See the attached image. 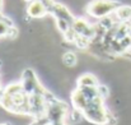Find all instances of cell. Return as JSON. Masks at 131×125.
<instances>
[{
  "label": "cell",
  "instance_id": "1",
  "mask_svg": "<svg viewBox=\"0 0 131 125\" xmlns=\"http://www.w3.org/2000/svg\"><path fill=\"white\" fill-rule=\"evenodd\" d=\"M20 82L23 83L26 92L29 96L31 118H33V120L41 119L46 112L47 97L51 92L47 91L43 85L40 83L36 73L33 72V69H29V68L23 72Z\"/></svg>",
  "mask_w": 131,
  "mask_h": 125
},
{
  "label": "cell",
  "instance_id": "2",
  "mask_svg": "<svg viewBox=\"0 0 131 125\" xmlns=\"http://www.w3.org/2000/svg\"><path fill=\"white\" fill-rule=\"evenodd\" d=\"M0 106L6 110L8 112L15 115H27L31 116V105H29V96L26 92L23 83L8 84L3 89V97L0 101Z\"/></svg>",
  "mask_w": 131,
  "mask_h": 125
},
{
  "label": "cell",
  "instance_id": "3",
  "mask_svg": "<svg viewBox=\"0 0 131 125\" xmlns=\"http://www.w3.org/2000/svg\"><path fill=\"white\" fill-rule=\"evenodd\" d=\"M108 97V89L103 91L98 96L90 98L80 115L94 125H115L116 118L106 106V98Z\"/></svg>",
  "mask_w": 131,
  "mask_h": 125
},
{
  "label": "cell",
  "instance_id": "4",
  "mask_svg": "<svg viewBox=\"0 0 131 125\" xmlns=\"http://www.w3.org/2000/svg\"><path fill=\"white\" fill-rule=\"evenodd\" d=\"M69 111L70 109L66 102L50 93L47 97V109L45 115L41 119L33 120V123L29 125H68L66 118Z\"/></svg>",
  "mask_w": 131,
  "mask_h": 125
},
{
  "label": "cell",
  "instance_id": "5",
  "mask_svg": "<svg viewBox=\"0 0 131 125\" xmlns=\"http://www.w3.org/2000/svg\"><path fill=\"white\" fill-rule=\"evenodd\" d=\"M47 8H48V13L55 18L59 31L64 35V37L68 36L73 30V23H74L75 17L69 12V9L65 5L56 3L53 0L47 5Z\"/></svg>",
  "mask_w": 131,
  "mask_h": 125
},
{
  "label": "cell",
  "instance_id": "6",
  "mask_svg": "<svg viewBox=\"0 0 131 125\" xmlns=\"http://www.w3.org/2000/svg\"><path fill=\"white\" fill-rule=\"evenodd\" d=\"M121 5L122 3L117 0H92L85 6V12L92 18L99 21L108 15H112Z\"/></svg>",
  "mask_w": 131,
  "mask_h": 125
},
{
  "label": "cell",
  "instance_id": "7",
  "mask_svg": "<svg viewBox=\"0 0 131 125\" xmlns=\"http://www.w3.org/2000/svg\"><path fill=\"white\" fill-rule=\"evenodd\" d=\"M27 15L29 18H43L45 15L50 14L48 8L42 0H31L27 5Z\"/></svg>",
  "mask_w": 131,
  "mask_h": 125
},
{
  "label": "cell",
  "instance_id": "8",
  "mask_svg": "<svg viewBox=\"0 0 131 125\" xmlns=\"http://www.w3.org/2000/svg\"><path fill=\"white\" fill-rule=\"evenodd\" d=\"M113 15L118 22H131V6L122 4L115 13Z\"/></svg>",
  "mask_w": 131,
  "mask_h": 125
},
{
  "label": "cell",
  "instance_id": "9",
  "mask_svg": "<svg viewBox=\"0 0 131 125\" xmlns=\"http://www.w3.org/2000/svg\"><path fill=\"white\" fill-rule=\"evenodd\" d=\"M97 84H99V82H98L97 77L92 73L82 74L77 81V85H97Z\"/></svg>",
  "mask_w": 131,
  "mask_h": 125
},
{
  "label": "cell",
  "instance_id": "10",
  "mask_svg": "<svg viewBox=\"0 0 131 125\" xmlns=\"http://www.w3.org/2000/svg\"><path fill=\"white\" fill-rule=\"evenodd\" d=\"M62 63H64L66 66H69V68L74 66V65L77 64V55H75L73 51H66V52L62 55Z\"/></svg>",
  "mask_w": 131,
  "mask_h": 125
},
{
  "label": "cell",
  "instance_id": "11",
  "mask_svg": "<svg viewBox=\"0 0 131 125\" xmlns=\"http://www.w3.org/2000/svg\"><path fill=\"white\" fill-rule=\"evenodd\" d=\"M26 1L28 3V1H31V0H26ZM42 1H43V3H45V4H46V5H48V3H50L51 0H42Z\"/></svg>",
  "mask_w": 131,
  "mask_h": 125
},
{
  "label": "cell",
  "instance_id": "12",
  "mask_svg": "<svg viewBox=\"0 0 131 125\" xmlns=\"http://www.w3.org/2000/svg\"><path fill=\"white\" fill-rule=\"evenodd\" d=\"M3 5H4V1H3V0H0V12L3 10Z\"/></svg>",
  "mask_w": 131,
  "mask_h": 125
},
{
  "label": "cell",
  "instance_id": "13",
  "mask_svg": "<svg viewBox=\"0 0 131 125\" xmlns=\"http://www.w3.org/2000/svg\"><path fill=\"white\" fill-rule=\"evenodd\" d=\"M4 89V88H3ZM3 89H0V101H1V97H3Z\"/></svg>",
  "mask_w": 131,
  "mask_h": 125
},
{
  "label": "cell",
  "instance_id": "14",
  "mask_svg": "<svg viewBox=\"0 0 131 125\" xmlns=\"http://www.w3.org/2000/svg\"><path fill=\"white\" fill-rule=\"evenodd\" d=\"M0 125H9V124H6V123H3V124H0Z\"/></svg>",
  "mask_w": 131,
  "mask_h": 125
},
{
  "label": "cell",
  "instance_id": "15",
  "mask_svg": "<svg viewBox=\"0 0 131 125\" xmlns=\"http://www.w3.org/2000/svg\"><path fill=\"white\" fill-rule=\"evenodd\" d=\"M0 66H1V61H0Z\"/></svg>",
  "mask_w": 131,
  "mask_h": 125
}]
</instances>
